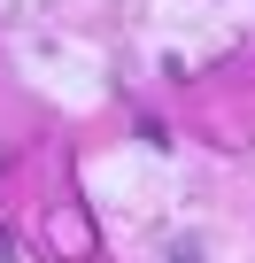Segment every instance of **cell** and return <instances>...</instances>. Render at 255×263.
Returning a JSON list of instances; mask_svg holds the SVG:
<instances>
[{
  "mask_svg": "<svg viewBox=\"0 0 255 263\" xmlns=\"http://www.w3.org/2000/svg\"><path fill=\"white\" fill-rule=\"evenodd\" d=\"M163 263H201V248H193V240H178V248H170Z\"/></svg>",
  "mask_w": 255,
  "mask_h": 263,
  "instance_id": "6da1fadb",
  "label": "cell"
}]
</instances>
